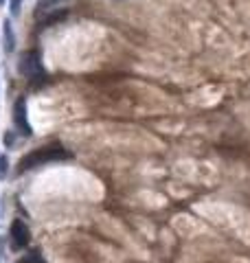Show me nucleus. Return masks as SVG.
Returning <instances> with one entry per match:
<instances>
[{
  "label": "nucleus",
  "instance_id": "f257e3e1",
  "mask_svg": "<svg viewBox=\"0 0 250 263\" xmlns=\"http://www.w3.org/2000/svg\"><path fill=\"white\" fill-rule=\"evenodd\" d=\"M73 158V152L66 149L64 145L60 143H51V145H44V147H35L31 149L29 154H24L22 158L18 160V167H15V176L24 174V171H31V169H38L42 164H48V162H62V160H70Z\"/></svg>",
  "mask_w": 250,
  "mask_h": 263
},
{
  "label": "nucleus",
  "instance_id": "f03ea898",
  "mask_svg": "<svg viewBox=\"0 0 250 263\" xmlns=\"http://www.w3.org/2000/svg\"><path fill=\"white\" fill-rule=\"evenodd\" d=\"M18 70L22 77H27L31 81L35 79H46V70H44V64H42V57L38 51H27L20 55V62H18Z\"/></svg>",
  "mask_w": 250,
  "mask_h": 263
},
{
  "label": "nucleus",
  "instance_id": "7ed1b4c3",
  "mask_svg": "<svg viewBox=\"0 0 250 263\" xmlns=\"http://www.w3.org/2000/svg\"><path fill=\"white\" fill-rule=\"evenodd\" d=\"M31 241V230L24 224V219L15 217L9 226V248L13 252H22Z\"/></svg>",
  "mask_w": 250,
  "mask_h": 263
},
{
  "label": "nucleus",
  "instance_id": "20e7f679",
  "mask_svg": "<svg viewBox=\"0 0 250 263\" xmlns=\"http://www.w3.org/2000/svg\"><path fill=\"white\" fill-rule=\"evenodd\" d=\"M13 125H15V132L22 136L33 134V127H31L29 114H27V99L24 97H18L13 103Z\"/></svg>",
  "mask_w": 250,
  "mask_h": 263
},
{
  "label": "nucleus",
  "instance_id": "39448f33",
  "mask_svg": "<svg viewBox=\"0 0 250 263\" xmlns=\"http://www.w3.org/2000/svg\"><path fill=\"white\" fill-rule=\"evenodd\" d=\"M62 3H64V0H38V5H35V18L40 20L44 13H51L53 7L62 5Z\"/></svg>",
  "mask_w": 250,
  "mask_h": 263
},
{
  "label": "nucleus",
  "instance_id": "423d86ee",
  "mask_svg": "<svg viewBox=\"0 0 250 263\" xmlns=\"http://www.w3.org/2000/svg\"><path fill=\"white\" fill-rule=\"evenodd\" d=\"M3 33H5V51L11 53L13 48H15V35H13V31H11V22H9V20H5Z\"/></svg>",
  "mask_w": 250,
  "mask_h": 263
},
{
  "label": "nucleus",
  "instance_id": "0eeeda50",
  "mask_svg": "<svg viewBox=\"0 0 250 263\" xmlns=\"http://www.w3.org/2000/svg\"><path fill=\"white\" fill-rule=\"evenodd\" d=\"M22 11V0H9V13L11 18H18Z\"/></svg>",
  "mask_w": 250,
  "mask_h": 263
},
{
  "label": "nucleus",
  "instance_id": "6e6552de",
  "mask_svg": "<svg viewBox=\"0 0 250 263\" xmlns=\"http://www.w3.org/2000/svg\"><path fill=\"white\" fill-rule=\"evenodd\" d=\"M7 167H9V160H7V156H0V178L7 176Z\"/></svg>",
  "mask_w": 250,
  "mask_h": 263
},
{
  "label": "nucleus",
  "instance_id": "1a4fd4ad",
  "mask_svg": "<svg viewBox=\"0 0 250 263\" xmlns=\"http://www.w3.org/2000/svg\"><path fill=\"white\" fill-rule=\"evenodd\" d=\"M5 145H13V136H11V134L5 136Z\"/></svg>",
  "mask_w": 250,
  "mask_h": 263
},
{
  "label": "nucleus",
  "instance_id": "9d476101",
  "mask_svg": "<svg viewBox=\"0 0 250 263\" xmlns=\"http://www.w3.org/2000/svg\"><path fill=\"white\" fill-rule=\"evenodd\" d=\"M3 5H5V0H0V7H3Z\"/></svg>",
  "mask_w": 250,
  "mask_h": 263
}]
</instances>
